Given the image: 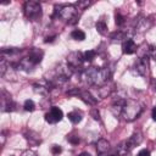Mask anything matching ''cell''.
Listing matches in <instances>:
<instances>
[{"instance_id":"6da1fadb","label":"cell","mask_w":156,"mask_h":156,"mask_svg":"<svg viewBox=\"0 0 156 156\" xmlns=\"http://www.w3.org/2000/svg\"><path fill=\"white\" fill-rule=\"evenodd\" d=\"M82 80L88 85L102 87L108 83L111 71L107 67H89L82 72Z\"/></svg>"},{"instance_id":"7a4b0ae2","label":"cell","mask_w":156,"mask_h":156,"mask_svg":"<svg viewBox=\"0 0 156 156\" xmlns=\"http://www.w3.org/2000/svg\"><path fill=\"white\" fill-rule=\"evenodd\" d=\"M143 111H144V105L141 102H139L138 100H134V99H128V100H126V102L123 105L121 117L126 122H132V121L136 119L141 115Z\"/></svg>"},{"instance_id":"3957f363","label":"cell","mask_w":156,"mask_h":156,"mask_svg":"<svg viewBox=\"0 0 156 156\" xmlns=\"http://www.w3.org/2000/svg\"><path fill=\"white\" fill-rule=\"evenodd\" d=\"M54 16H56L57 18L66 21L71 24L76 23L78 21V11L73 5H62L58 7H55V13Z\"/></svg>"},{"instance_id":"277c9868","label":"cell","mask_w":156,"mask_h":156,"mask_svg":"<svg viewBox=\"0 0 156 156\" xmlns=\"http://www.w3.org/2000/svg\"><path fill=\"white\" fill-rule=\"evenodd\" d=\"M23 12L29 21H38L41 18L43 15L41 5L38 1H33V0L26 1L23 5Z\"/></svg>"},{"instance_id":"5b68a950","label":"cell","mask_w":156,"mask_h":156,"mask_svg":"<svg viewBox=\"0 0 156 156\" xmlns=\"http://www.w3.org/2000/svg\"><path fill=\"white\" fill-rule=\"evenodd\" d=\"M63 118V112L60 107L57 106H52L46 113H45V121L50 124H55L58 123L61 119Z\"/></svg>"},{"instance_id":"8992f818","label":"cell","mask_w":156,"mask_h":156,"mask_svg":"<svg viewBox=\"0 0 156 156\" xmlns=\"http://www.w3.org/2000/svg\"><path fill=\"white\" fill-rule=\"evenodd\" d=\"M66 60H67V63L74 69V68L80 67L83 65V62H84V55L80 51H72V52H69L67 55Z\"/></svg>"},{"instance_id":"52a82bcc","label":"cell","mask_w":156,"mask_h":156,"mask_svg":"<svg viewBox=\"0 0 156 156\" xmlns=\"http://www.w3.org/2000/svg\"><path fill=\"white\" fill-rule=\"evenodd\" d=\"M135 71L139 76H146L149 72V57L138 58L135 61Z\"/></svg>"},{"instance_id":"ba28073f","label":"cell","mask_w":156,"mask_h":156,"mask_svg":"<svg viewBox=\"0 0 156 156\" xmlns=\"http://www.w3.org/2000/svg\"><path fill=\"white\" fill-rule=\"evenodd\" d=\"M136 48H138V46L135 45L134 40L130 39V38H128V39H126V40L123 41V44H122V52L126 54V55H132V54H134V52L136 51Z\"/></svg>"},{"instance_id":"9c48e42d","label":"cell","mask_w":156,"mask_h":156,"mask_svg":"<svg viewBox=\"0 0 156 156\" xmlns=\"http://www.w3.org/2000/svg\"><path fill=\"white\" fill-rule=\"evenodd\" d=\"M78 96H79L85 104H88V105H90V106H95L96 102H98L96 98H94V96L91 95V93L88 91V90H79Z\"/></svg>"},{"instance_id":"30bf717a","label":"cell","mask_w":156,"mask_h":156,"mask_svg":"<svg viewBox=\"0 0 156 156\" xmlns=\"http://www.w3.org/2000/svg\"><path fill=\"white\" fill-rule=\"evenodd\" d=\"M143 141V134L140 132H134L128 139H127V144L129 146V149H134L135 146H138L140 143Z\"/></svg>"},{"instance_id":"8fae6325","label":"cell","mask_w":156,"mask_h":156,"mask_svg":"<svg viewBox=\"0 0 156 156\" xmlns=\"http://www.w3.org/2000/svg\"><path fill=\"white\" fill-rule=\"evenodd\" d=\"M43 56H44V52H43L40 49H37V48H32V49L29 50V52H28V57H29L35 65H38V63L41 62Z\"/></svg>"},{"instance_id":"7c38bea8","label":"cell","mask_w":156,"mask_h":156,"mask_svg":"<svg viewBox=\"0 0 156 156\" xmlns=\"http://www.w3.org/2000/svg\"><path fill=\"white\" fill-rule=\"evenodd\" d=\"M110 149H111V146H110V141L108 140H106L104 138L98 140V143H96V151L99 152V155L107 154L110 151Z\"/></svg>"},{"instance_id":"4fadbf2b","label":"cell","mask_w":156,"mask_h":156,"mask_svg":"<svg viewBox=\"0 0 156 156\" xmlns=\"http://www.w3.org/2000/svg\"><path fill=\"white\" fill-rule=\"evenodd\" d=\"M150 50H151V46L147 45L146 43H143L140 44L138 48H136V55H138V58H144V57H149L150 56Z\"/></svg>"},{"instance_id":"5bb4252c","label":"cell","mask_w":156,"mask_h":156,"mask_svg":"<svg viewBox=\"0 0 156 156\" xmlns=\"http://www.w3.org/2000/svg\"><path fill=\"white\" fill-rule=\"evenodd\" d=\"M112 91H113V84H108V83H106L102 87H99V89H98V94L102 99L104 98H107Z\"/></svg>"},{"instance_id":"9a60e30c","label":"cell","mask_w":156,"mask_h":156,"mask_svg":"<svg viewBox=\"0 0 156 156\" xmlns=\"http://www.w3.org/2000/svg\"><path fill=\"white\" fill-rule=\"evenodd\" d=\"M129 151H130V149H129V146L127 144V140L119 143L117 145V147H116V155L117 156H127L129 154Z\"/></svg>"},{"instance_id":"2e32d148","label":"cell","mask_w":156,"mask_h":156,"mask_svg":"<svg viewBox=\"0 0 156 156\" xmlns=\"http://www.w3.org/2000/svg\"><path fill=\"white\" fill-rule=\"evenodd\" d=\"M150 26H151L150 20H147V18H141V20H139V21L136 22L135 30H136V32H145V30H147V29L150 28Z\"/></svg>"},{"instance_id":"e0dca14e","label":"cell","mask_w":156,"mask_h":156,"mask_svg":"<svg viewBox=\"0 0 156 156\" xmlns=\"http://www.w3.org/2000/svg\"><path fill=\"white\" fill-rule=\"evenodd\" d=\"M67 117H68V119H69L73 124H77V123H79V122L82 121L83 113H82L80 111H78V110H74V111H71V112L67 115Z\"/></svg>"},{"instance_id":"ac0fdd59","label":"cell","mask_w":156,"mask_h":156,"mask_svg":"<svg viewBox=\"0 0 156 156\" xmlns=\"http://www.w3.org/2000/svg\"><path fill=\"white\" fill-rule=\"evenodd\" d=\"M95 28H96L98 33H100L101 35H106L107 34V24H106L105 21H102V20L98 21L96 24H95Z\"/></svg>"},{"instance_id":"d6986e66","label":"cell","mask_w":156,"mask_h":156,"mask_svg":"<svg viewBox=\"0 0 156 156\" xmlns=\"http://www.w3.org/2000/svg\"><path fill=\"white\" fill-rule=\"evenodd\" d=\"M71 38L74 39V40H78V41H82L85 39V33L82 30V29H73L71 32Z\"/></svg>"},{"instance_id":"ffe728a7","label":"cell","mask_w":156,"mask_h":156,"mask_svg":"<svg viewBox=\"0 0 156 156\" xmlns=\"http://www.w3.org/2000/svg\"><path fill=\"white\" fill-rule=\"evenodd\" d=\"M23 108L26 110V111H28V112H33L34 110H35V104H34V101L33 100H26L24 101V104H23Z\"/></svg>"},{"instance_id":"44dd1931","label":"cell","mask_w":156,"mask_h":156,"mask_svg":"<svg viewBox=\"0 0 156 156\" xmlns=\"http://www.w3.org/2000/svg\"><path fill=\"white\" fill-rule=\"evenodd\" d=\"M83 55H84V61L90 62V61H93V60L95 58L96 51H95V50H88V51H85Z\"/></svg>"},{"instance_id":"7402d4cb","label":"cell","mask_w":156,"mask_h":156,"mask_svg":"<svg viewBox=\"0 0 156 156\" xmlns=\"http://www.w3.org/2000/svg\"><path fill=\"white\" fill-rule=\"evenodd\" d=\"M115 22H116V24L117 26H123L124 24V17L119 13V12H116V15H115Z\"/></svg>"},{"instance_id":"603a6c76","label":"cell","mask_w":156,"mask_h":156,"mask_svg":"<svg viewBox=\"0 0 156 156\" xmlns=\"http://www.w3.org/2000/svg\"><path fill=\"white\" fill-rule=\"evenodd\" d=\"M90 116L95 119V121H101V118H100V113H99V111H98V108H95V107H93L91 108V111H90Z\"/></svg>"},{"instance_id":"cb8c5ba5","label":"cell","mask_w":156,"mask_h":156,"mask_svg":"<svg viewBox=\"0 0 156 156\" xmlns=\"http://www.w3.org/2000/svg\"><path fill=\"white\" fill-rule=\"evenodd\" d=\"M50 151H51V154H54V155H58V154L62 151V149H61V146H60V145H57V144H54V145L51 146Z\"/></svg>"},{"instance_id":"d4e9b609","label":"cell","mask_w":156,"mask_h":156,"mask_svg":"<svg viewBox=\"0 0 156 156\" xmlns=\"http://www.w3.org/2000/svg\"><path fill=\"white\" fill-rule=\"evenodd\" d=\"M91 2L90 1H78L76 5L78 6V10H84L87 6H89Z\"/></svg>"},{"instance_id":"484cf974","label":"cell","mask_w":156,"mask_h":156,"mask_svg":"<svg viewBox=\"0 0 156 156\" xmlns=\"http://www.w3.org/2000/svg\"><path fill=\"white\" fill-rule=\"evenodd\" d=\"M21 156H38V154H37L34 150L28 149V150H24V151L21 154Z\"/></svg>"},{"instance_id":"4316f807","label":"cell","mask_w":156,"mask_h":156,"mask_svg":"<svg viewBox=\"0 0 156 156\" xmlns=\"http://www.w3.org/2000/svg\"><path fill=\"white\" fill-rule=\"evenodd\" d=\"M67 140H68L71 144H73V145H76V144L79 143V138H78L77 135H69V136L67 138Z\"/></svg>"},{"instance_id":"83f0119b","label":"cell","mask_w":156,"mask_h":156,"mask_svg":"<svg viewBox=\"0 0 156 156\" xmlns=\"http://www.w3.org/2000/svg\"><path fill=\"white\" fill-rule=\"evenodd\" d=\"M150 57L156 62V46H151V50H150Z\"/></svg>"},{"instance_id":"f1b7e54d","label":"cell","mask_w":156,"mask_h":156,"mask_svg":"<svg viewBox=\"0 0 156 156\" xmlns=\"http://www.w3.org/2000/svg\"><path fill=\"white\" fill-rule=\"evenodd\" d=\"M136 156H150V151L146 150V149H143V150H140V151L138 152Z\"/></svg>"},{"instance_id":"f546056e","label":"cell","mask_w":156,"mask_h":156,"mask_svg":"<svg viewBox=\"0 0 156 156\" xmlns=\"http://www.w3.org/2000/svg\"><path fill=\"white\" fill-rule=\"evenodd\" d=\"M151 116H152V119L156 122V106L152 108V112H151Z\"/></svg>"},{"instance_id":"4dcf8cb0","label":"cell","mask_w":156,"mask_h":156,"mask_svg":"<svg viewBox=\"0 0 156 156\" xmlns=\"http://www.w3.org/2000/svg\"><path fill=\"white\" fill-rule=\"evenodd\" d=\"M54 39H55V35H54V37H46L44 41H45V43H49V41H54Z\"/></svg>"},{"instance_id":"1f68e13d","label":"cell","mask_w":156,"mask_h":156,"mask_svg":"<svg viewBox=\"0 0 156 156\" xmlns=\"http://www.w3.org/2000/svg\"><path fill=\"white\" fill-rule=\"evenodd\" d=\"M78 156H90V154H88V152H82V154H79Z\"/></svg>"}]
</instances>
